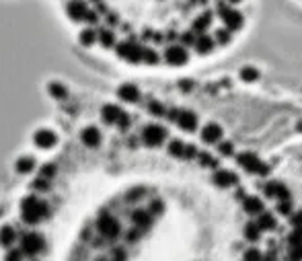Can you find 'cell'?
Here are the masks:
<instances>
[{
  "label": "cell",
  "mask_w": 302,
  "mask_h": 261,
  "mask_svg": "<svg viewBox=\"0 0 302 261\" xmlns=\"http://www.w3.org/2000/svg\"><path fill=\"white\" fill-rule=\"evenodd\" d=\"M0 224L2 261H302L284 165L183 97L123 85Z\"/></svg>",
  "instance_id": "obj_1"
}]
</instances>
